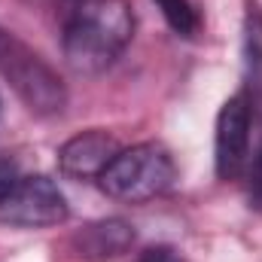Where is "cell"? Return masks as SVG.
<instances>
[{
  "label": "cell",
  "mask_w": 262,
  "mask_h": 262,
  "mask_svg": "<svg viewBox=\"0 0 262 262\" xmlns=\"http://www.w3.org/2000/svg\"><path fill=\"white\" fill-rule=\"evenodd\" d=\"M134 34L128 0H76L64 25L61 49L76 73H101L113 64Z\"/></svg>",
  "instance_id": "cell-1"
},
{
  "label": "cell",
  "mask_w": 262,
  "mask_h": 262,
  "mask_svg": "<svg viewBox=\"0 0 262 262\" xmlns=\"http://www.w3.org/2000/svg\"><path fill=\"white\" fill-rule=\"evenodd\" d=\"M174 177H177V168L165 146L137 143L128 149H119L98 180L110 198L128 201V204H143L149 198L168 192Z\"/></svg>",
  "instance_id": "cell-2"
},
{
  "label": "cell",
  "mask_w": 262,
  "mask_h": 262,
  "mask_svg": "<svg viewBox=\"0 0 262 262\" xmlns=\"http://www.w3.org/2000/svg\"><path fill=\"white\" fill-rule=\"evenodd\" d=\"M0 73L12 82L18 98L34 113H58L67 101V92L58 73L46 64L34 49H28L21 40H15L9 31L0 28Z\"/></svg>",
  "instance_id": "cell-3"
},
{
  "label": "cell",
  "mask_w": 262,
  "mask_h": 262,
  "mask_svg": "<svg viewBox=\"0 0 262 262\" xmlns=\"http://www.w3.org/2000/svg\"><path fill=\"white\" fill-rule=\"evenodd\" d=\"M70 207L55 180L43 174L18 177L0 195V223L15 229H46L64 223Z\"/></svg>",
  "instance_id": "cell-4"
},
{
  "label": "cell",
  "mask_w": 262,
  "mask_h": 262,
  "mask_svg": "<svg viewBox=\"0 0 262 262\" xmlns=\"http://www.w3.org/2000/svg\"><path fill=\"white\" fill-rule=\"evenodd\" d=\"M250 131L253 110L247 95H235L223 104L216 119V174L223 180H238L250 162Z\"/></svg>",
  "instance_id": "cell-5"
},
{
  "label": "cell",
  "mask_w": 262,
  "mask_h": 262,
  "mask_svg": "<svg viewBox=\"0 0 262 262\" xmlns=\"http://www.w3.org/2000/svg\"><path fill=\"white\" fill-rule=\"evenodd\" d=\"M116 152H119V143H116L113 134H107V131H82V134L70 137L61 146L58 165L73 180H98L104 174V168L113 162Z\"/></svg>",
  "instance_id": "cell-6"
},
{
  "label": "cell",
  "mask_w": 262,
  "mask_h": 262,
  "mask_svg": "<svg viewBox=\"0 0 262 262\" xmlns=\"http://www.w3.org/2000/svg\"><path fill=\"white\" fill-rule=\"evenodd\" d=\"M134 244V229L125 220H98L89 223L82 232H76L73 247L85 259H113L122 256Z\"/></svg>",
  "instance_id": "cell-7"
},
{
  "label": "cell",
  "mask_w": 262,
  "mask_h": 262,
  "mask_svg": "<svg viewBox=\"0 0 262 262\" xmlns=\"http://www.w3.org/2000/svg\"><path fill=\"white\" fill-rule=\"evenodd\" d=\"M244 67H247V101L253 116L262 119V12L250 9L244 28Z\"/></svg>",
  "instance_id": "cell-8"
},
{
  "label": "cell",
  "mask_w": 262,
  "mask_h": 262,
  "mask_svg": "<svg viewBox=\"0 0 262 262\" xmlns=\"http://www.w3.org/2000/svg\"><path fill=\"white\" fill-rule=\"evenodd\" d=\"M165 21L180 34V37H195L198 34V12L189 0H156Z\"/></svg>",
  "instance_id": "cell-9"
},
{
  "label": "cell",
  "mask_w": 262,
  "mask_h": 262,
  "mask_svg": "<svg viewBox=\"0 0 262 262\" xmlns=\"http://www.w3.org/2000/svg\"><path fill=\"white\" fill-rule=\"evenodd\" d=\"M247 174H250V204L256 210H262V140L256 146V152H250Z\"/></svg>",
  "instance_id": "cell-10"
},
{
  "label": "cell",
  "mask_w": 262,
  "mask_h": 262,
  "mask_svg": "<svg viewBox=\"0 0 262 262\" xmlns=\"http://www.w3.org/2000/svg\"><path fill=\"white\" fill-rule=\"evenodd\" d=\"M21 174H18V162L12 159V156H6V152H0V195L18 180Z\"/></svg>",
  "instance_id": "cell-11"
},
{
  "label": "cell",
  "mask_w": 262,
  "mask_h": 262,
  "mask_svg": "<svg viewBox=\"0 0 262 262\" xmlns=\"http://www.w3.org/2000/svg\"><path fill=\"white\" fill-rule=\"evenodd\" d=\"M140 262H183V256L171 247H149Z\"/></svg>",
  "instance_id": "cell-12"
}]
</instances>
